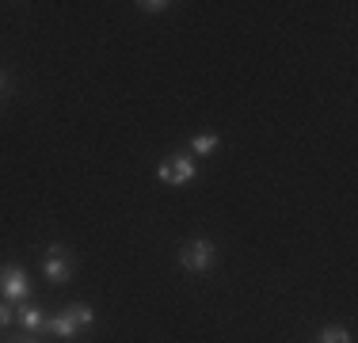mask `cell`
Here are the masks:
<instances>
[{
  "mask_svg": "<svg viewBox=\"0 0 358 343\" xmlns=\"http://www.w3.org/2000/svg\"><path fill=\"white\" fill-rule=\"evenodd\" d=\"M214 260H217L214 240H187V244L179 248V267H183V271L202 274V271L214 267Z\"/></svg>",
  "mask_w": 358,
  "mask_h": 343,
  "instance_id": "7a4b0ae2",
  "label": "cell"
},
{
  "mask_svg": "<svg viewBox=\"0 0 358 343\" xmlns=\"http://www.w3.org/2000/svg\"><path fill=\"white\" fill-rule=\"evenodd\" d=\"M8 88V80H4V73H0V92H4Z\"/></svg>",
  "mask_w": 358,
  "mask_h": 343,
  "instance_id": "8fae6325",
  "label": "cell"
},
{
  "mask_svg": "<svg viewBox=\"0 0 358 343\" xmlns=\"http://www.w3.org/2000/svg\"><path fill=\"white\" fill-rule=\"evenodd\" d=\"M84 324H96V309L84 305V302H76L69 309H62L54 321H46V328L54 332L57 340H76V332H80Z\"/></svg>",
  "mask_w": 358,
  "mask_h": 343,
  "instance_id": "6da1fadb",
  "label": "cell"
},
{
  "mask_svg": "<svg viewBox=\"0 0 358 343\" xmlns=\"http://www.w3.org/2000/svg\"><path fill=\"white\" fill-rule=\"evenodd\" d=\"M15 321H20L27 332H42V328H46V309H42L38 302H31V298H27V302H23L20 309H15Z\"/></svg>",
  "mask_w": 358,
  "mask_h": 343,
  "instance_id": "8992f818",
  "label": "cell"
},
{
  "mask_svg": "<svg viewBox=\"0 0 358 343\" xmlns=\"http://www.w3.org/2000/svg\"><path fill=\"white\" fill-rule=\"evenodd\" d=\"M217 134H194L191 137V149H194V157H210V153H217Z\"/></svg>",
  "mask_w": 358,
  "mask_h": 343,
  "instance_id": "52a82bcc",
  "label": "cell"
},
{
  "mask_svg": "<svg viewBox=\"0 0 358 343\" xmlns=\"http://www.w3.org/2000/svg\"><path fill=\"white\" fill-rule=\"evenodd\" d=\"M12 321H15V309L0 298V328H4V324H12Z\"/></svg>",
  "mask_w": 358,
  "mask_h": 343,
  "instance_id": "9c48e42d",
  "label": "cell"
},
{
  "mask_svg": "<svg viewBox=\"0 0 358 343\" xmlns=\"http://www.w3.org/2000/svg\"><path fill=\"white\" fill-rule=\"evenodd\" d=\"M0 298L4 302H27L31 298V279L20 263H4L0 267Z\"/></svg>",
  "mask_w": 358,
  "mask_h": 343,
  "instance_id": "3957f363",
  "label": "cell"
},
{
  "mask_svg": "<svg viewBox=\"0 0 358 343\" xmlns=\"http://www.w3.org/2000/svg\"><path fill=\"white\" fill-rule=\"evenodd\" d=\"M138 8H145V12H152V15H157V12H164L168 4H164V0H141Z\"/></svg>",
  "mask_w": 358,
  "mask_h": 343,
  "instance_id": "30bf717a",
  "label": "cell"
},
{
  "mask_svg": "<svg viewBox=\"0 0 358 343\" xmlns=\"http://www.w3.org/2000/svg\"><path fill=\"white\" fill-rule=\"evenodd\" d=\"M8 343H27V340H8Z\"/></svg>",
  "mask_w": 358,
  "mask_h": 343,
  "instance_id": "7c38bea8",
  "label": "cell"
},
{
  "mask_svg": "<svg viewBox=\"0 0 358 343\" xmlns=\"http://www.w3.org/2000/svg\"><path fill=\"white\" fill-rule=\"evenodd\" d=\"M317 343H351V332H347L343 324H328V328H320Z\"/></svg>",
  "mask_w": 358,
  "mask_h": 343,
  "instance_id": "ba28073f",
  "label": "cell"
},
{
  "mask_svg": "<svg viewBox=\"0 0 358 343\" xmlns=\"http://www.w3.org/2000/svg\"><path fill=\"white\" fill-rule=\"evenodd\" d=\"M42 271H46V279L54 282V286H65V282L73 279L69 248H62V244H50V248H46V260H42Z\"/></svg>",
  "mask_w": 358,
  "mask_h": 343,
  "instance_id": "5b68a950",
  "label": "cell"
},
{
  "mask_svg": "<svg viewBox=\"0 0 358 343\" xmlns=\"http://www.w3.org/2000/svg\"><path fill=\"white\" fill-rule=\"evenodd\" d=\"M194 172H199V164H194L191 157L172 153V157L160 160L157 176H160V183H168V187H183V183H191V179H194Z\"/></svg>",
  "mask_w": 358,
  "mask_h": 343,
  "instance_id": "277c9868",
  "label": "cell"
}]
</instances>
